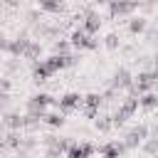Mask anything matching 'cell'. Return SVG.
<instances>
[{"instance_id": "obj_1", "label": "cell", "mask_w": 158, "mask_h": 158, "mask_svg": "<svg viewBox=\"0 0 158 158\" xmlns=\"http://www.w3.org/2000/svg\"><path fill=\"white\" fill-rule=\"evenodd\" d=\"M47 106H57V99H52V96H49V94H44V91H42V94H35V96L27 101V114L44 118Z\"/></svg>"}, {"instance_id": "obj_2", "label": "cell", "mask_w": 158, "mask_h": 158, "mask_svg": "<svg viewBox=\"0 0 158 158\" xmlns=\"http://www.w3.org/2000/svg\"><path fill=\"white\" fill-rule=\"evenodd\" d=\"M69 44H72L74 49H96V47H99V40H96V35H86V32L79 27V30L72 32Z\"/></svg>"}, {"instance_id": "obj_3", "label": "cell", "mask_w": 158, "mask_h": 158, "mask_svg": "<svg viewBox=\"0 0 158 158\" xmlns=\"http://www.w3.org/2000/svg\"><path fill=\"white\" fill-rule=\"evenodd\" d=\"M106 5H109V15H111L114 20H118V17H126V15H131V12L138 7L133 0H109Z\"/></svg>"}, {"instance_id": "obj_4", "label": "cell", "mask_w": 158, "mask_h": 158, "mask_svg": "<svg viewBox=\"0 0 158 158\" xmlns=\"http://www.w3.org/2000/svg\"><path fill=\"white\" fill-rule=\"evenodd\" d=\"M81 104H84V96H81V94H77V91H67V94L57 101V106H59V111H62V114L77 111V109H81Z\"/></svg>"}, {"instance_id": "obj_5", "label": "cell", "mask_w": 158, "mask_h": 158, "mask_svg": "<svg viewBox=\"0 0 158 158\" xmlns=\"http://www.w3.org/2000/svg\"><path fill=\"white\" fill-rule=\"evenodd\" d=\"M146 138H148V126H146V123H138V126H133V128L126 133L123 146H126V148H136V146H141Z\"/></svg>"}, {"instance_id": "obj_6", "label": "cell", "mask_w": 158, "mask_h": 158, "mask_svg": "<svg viewBox=\"0 0 158 158\" xmlns=\"http://www.w3.org/2000/svg\"><path fill=\"white\" fill-rule=\"evenodd\" d=\"M81 30H84L86 35H99V30H101V17H99V12H94V10L84 12V22H81Z\"/></svg>"}, {"instance_id": "obj_7", "label": "cell", "mask_w": 158, "mask_h": 158, "mask_svg": "<svg viewBox=\"0 0 158 158\" xmlns=\"http://www.w3.org/2000/svg\"><path fill=\"white\" fill-rule=\"evenodd\" d=\"M101 94H86L84 96V116L86 118H96V114H99V106H101Z\"/></svg>"}, {"instance_id": "obj_8", "label": "cell", "mask_w": 158, "mask_h": 158, "mask_svg": "<svg viewBox=\"0 0 158 158\" xmlns=\"http://www.w3.org/2000/svg\"><path fill=\"white\" fill-rule=\"evenodd\" d=\"M131 84H133V77H131V72H128L126 67L116 69V74H114V81H111V89L121 91V89H128Z\"/></svg>"}, {"instance_id": "obj_9", "label": "cell", "mask_w": 158, "mask_h": 158, "mask_svg": "<svg viewBox=\"0 0 158 158\" xmlns=\"http://www.w3.org/2000/svg\"><path fill=\"white\" fill-rule=\"evenodd\" d=\"M94 151H96L94 143H72L67 151V158H89Z\"/></svg>"}, {"instance_id": "obj_10", "label": "cell", "mask_w": 158, "mask_h": 158, "mask_svg": "<svg viewBox=\"0 0 158 158\" xmlns=\"http://www.w3.org/2000/svg\"><path fill=\"white\" fill-rule=\"evenodd\" d=\"M42 62H44V67H47L49 74H57V72L67 69V54H52V57H47Z\"/></svg>"}, {"instance_id": "obj_11", "label": "cell", "mask_w": 158, "mask_h": 158, "mask_svg": "<svg viewBox=\"0 0 158 158\" xmlns=\"http://www.w3.org/2000/svg\"><path fill=\"white\" fill-rule=\"evenodd\" d=\"M27 44H30V37H27V35H20V37L10 40L7 52H10L12 57H22V54H25V49H27Z\"/></svg>"}, {"instance_id": "obj_12", "label": "cell", "mask_w": 158, "mask_h": 158, "mask_svg": "<svg viewBox=\"0 0 158 158\" xmlns=\"http://www.w3.org/2000/svg\"><path fill=\"white\" fill-rule=\"evenodd\" d=\"M104 158H121V153L126 151V146H123V141L121 143H106V146H101V148H96Z\"/></svg>"}, {"instance_id": "obj_13", "label": "cell", "mask_w": 158, "mask_h": 158, "mask_svg": "<svg viewBox=\"0 0 158 158\" xmlns=\"http://www.w3.org/2000/svg\"><path fill=\"white\" fill-rule=\"evenodd\" d=\"M22 121H25V116H20L17 111L5 114V118H2V123H5L10 131H22Z\"/></svg>"}, {"instance_id": "obj_14", "label": "cell", "mask_w": 158, "mask_h": 158, "mask_svg": "<svg viewBox=\"0 0 158 158\" xmlns=\"http://www.w3.org/2000/svg\"><path fill=\"white\" fill-rule=\"evenodd\" d=\"M42 121H44L49 128H62V126H64V114H62V111H47Z\"/></svg>"}, {"instance_id": "obj_15", "label": "cell", "mask_w": 158, "mask_h": 158, "mask_svg": "<svg viewBox=\"0 0 158 158\" xmlns=\"http://www.w3.org/2000/svg\"><path fill=\"white\" fill-rule=\"evenodd\" d=\"M40 10L49 12V15H57V12L64 10V2L62 0H40Z\"/></svg>"}, {"instance_id": "obj_16", "label": "cell", "mask_w": 158, "mask_h": 158, "mask_svg": "<svg viewBox=\"0 0 158 158\" xmlns=\"http://www.w3.org/2000/svg\"><path fill=\"white\" fill-rule=\"evenodd\" d=\"M49 77H52V74L47 72L44 62H42V59H40V62H35V67H32V79H35V81L40 84V81H47Z\"/></svg>"}, {"instance_id": "obj_17", "label": "cell", "mask_w": 158, "mask_h": 158, "mask_svg": "<svg viewBox=\"0 0 158 158\" xmlns=\"http://www.w3.org/2000/svg\"><path fill=\"white\" fill-rule=\"evenodd\" d=\"M146 27H148V20H146L143 15H138V17H133V20L128 22V32H131V35H141V32H146Z\"/></svg>"}, {"instance_id": "obj_18", "label": "cell", "mask_w": 158, "mask_h": 158, "mask_svg": "<svg viewBox=\"0 0 158 158\" xmlns=\"http://www.w3.org/2000/svg\"><path fill=\"white\" fill-rule=\"evenodd\" d=\"M42 54V44L40 42H35V40H30V44H27V49H25V59H32V62H37V57Z\"/></svg>"}, {"instance_id": "obj_19", "label": "cell", "mask_w": 158, "mask_h": 158, "mask_svg": "<svg viewBox=\"0 0 158 158\" xmlns=\"http://www.w3.org/2000/svg\"><path fill=\"white\" fill-rule=\"evenodd\" d=\"M138 106H141V109H148V111L156 109V94H153V91L141 94V96H138Z\"/></svg>"}, {"instance_id": "obj_20", "label": "cell", "mask_w": 158, "mask_h": 158, "mask_svg": "<svg viewBox=\"0 0 158 158\" xmlns=\"http://www.w3.org/2000/svg\"><path fill=\"white\" fill-rule=\"evenodd\" d=\"M2 141H5V146H10V148H15V151H17V148L22 146V133H20V131H10Z\"/></svg>"}, {"instance_id": "obj_21", "label": "cell", "mask_w": 158, "mask_h": 158, "mask_svg": "<svg viewBox=\"0 0 158 158\" xmlns=\"http://www.w3.org/2000/svg\"><path fill=\"white\" fill-rule=\"evenodd\" d=\"M94 126H96V131H101V133H106V131L114 128V126H111V116H99V118H94Z\"/></svg>"}, {"instance_id": "obj_22", "label": "cell", "mask_w": 158, "mask_h": 158, "mask_svg": "<svg viewBox=\"0 0 158 158\" xmlns=\"http://www.w3.org/2000/svg\"><path fill=\"white\" fill-rule=\"evenodd\" d=\"M143 151H146L148 156H156V153H158V138H156V136H153V138H146V141H143Z\"/></svg>"}, {"instance_id": "obj_23", "label": "cell", "mask_w": 158, "mask_h": 158, "mask_svg": "<svg viewBox=\"0 0 158 158\" xmlns=\"http://www.w3.org/2000/svg\"><path fill=\"white\" fill-rule=\"evenodd\" d=\"M104 44H106V49H118V44H121V40H118V35H116V32H111V35H106V40H104Z\"/></svg>"}, {"instance_id": "obj_24", "label": "cell", "mask_w": 158, "mask_h": 158, "mask_svg": "<svg viewBox=\"0 0 158 158\" xmlns=\"http://www.w3.org/2000/svg\"><path fill=\"white\" fill-rule=\"evenodd\" d=\"M69 49H72L69 40H59V42H54V54H69Z\"/></svg>"}, {"instance_id": "obj_25", "label": "cell", "mask_w": 158, "mask_h": 158, "mask_svg": "<svg viewBox=\"0 0 158 158\" xmlns=\"http://www.w3.org/2000/svg\"><path fill=\"white\" fill-rule=\"evenodd\" d=\"M7 44H10V40L5 37V32H0V49H5V52H7Z\"/></svg>"}, {"instance_id": "obj_26", "label": "cell", "mask_w": 158, "mask_h": 158, "mask_svg": "<svg viewBox=\"0 0 158 158\" xmlns=\"http://www.w3.org/2000/svg\"><path fill=\"white\" fill-rule=\"evenodd\" d=\"M0 91H10V79H0Z\"/></svg>"}, {"instance_id": "obj_27", "label": "cell", "mask_w": 158, "mask_h": 158, "mask_svg": "<svg viewBox=\"0 0 158 158\" xmlns=\"http://www.w3.org/2000/svg\"><path fill=\"white\" fill-rule=\"evenodd\" d=\"M2 2H5V5H10V7H15V5L20 2V0H2Z\"/></svg>"}, {"instance_id": "obj_28", "label": "cell", "mask_w": 158, "mask_h": 158, "mask_svg": "<svg viewBox=\"0 0 158 158\" xmlns=\"http://www.w3.org/2000/svg\"><path fill=\"white\" fill-rule=\"evenodd\" d=\"M153 136H156V138H158V123H156V126H153Z\"/></svg>"}, {"instance_id": "obj_29", "label": "cell", "mask_w": 158, "mask_h": 158, "mask_svg": "<svg viewBox=\"0 0 158 158\" xmlns=\"http://www.w3.org/2000/svg\"><path fill=\"white\" fill-rule=\"evenodd\" d=\"M133 2H136V5H141V2H146V0H133Z\"/></svg>"}, {"instance_id": "obj_30", "label": "cell", "mask_w": 158, "mask_h": 158, "mask_svg": "<svg viewBox=\"0 0 158 158\" xmlns=\"http://www.w3.org/2000/svg\"><path fill=\"white\" fill-rule=\"evenodd\" d=\"M2 146H5V141H2V136H0V148H2Z\"/></svg>"}, {"instance_id": "obj_31", "label": "cell", "mask_w": 158, "mask_h": 158, "mask_svg": "<svg viewBox=\"0 0 158 158\" xmlns=\"http://www.w3.org/2000/svg\"><path fill=\"white\" fill-rule=\"evenodd\" d=\"M156 109H158V94H156Z\"/></svg>"}, {"instance_id": "obj_32", "label": "cell", "mask_w": 158, "mask_h": 158, "mask_svg": "<svg viewBox=\"0 0 158 158\" xmlns=\"http://www.w3.org/2000/svg\"><path fill=\"white\" fill-rule=\"evenodd\" d=\"M153 158H158V153H156V156H153Z\"/></svg>"}, {"instance_id": "obj_33", "label": "cell", "mask_w": 158, "mask_h": 158, "mask_svg": "<svg viewBox=\"0 0 158 158\" xmlns=\"http://www.w3.org/2000/svg\"><path fill=\"white\" fill-rule=\"evenodd\" d=\"M37 2H40V0H37Z\"/></svg>"}]
</instances>
